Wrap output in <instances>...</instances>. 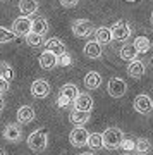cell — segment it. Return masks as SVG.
<instances>
[{
  "mask_svg": "<svg viewBox=\"0 0 153 155\" xmlns=\"http://www.w3.org/2000/svg\"><path fill=\"white\" fill-rule=\"evenodd\" d=\"M122 140H124V133L119 127H107L102 134V147H105L107 150L120 148Z\"/></svg>",
  "mask_w": 153,
  "mask_h": 155,
  "instance_id": "6da1fadb",
  "label": "cell"
},
{
  "mask_svg": "<svg viewBox=\"0 0 153 155\" xmlns=\"http://www.w3.org/2000/svg\"><path fill=\"white\" fill-rule=\"evenodd\" d=\"M77 95H79V90L74 83H66L62 86L59 93V107H69L71 104H74L77 98Z\"/></svg>",
  "mask_w": 153,
  "mask_h": 155,
  "instance_id": "7a4b0ae2",
  "label": "cell"
},
{
  "mask_svg": "<svg viewBox=\"0 0 153 155\" xmlns=\"http://www.w3.org/2000/svg\"><path fill=\"white\" fill-rule=\"evenodd\" d=\"M28 148L33 150V152H43L48 145V136L43 129H38V131H33V133L28 136Z\"/></svg>",
  "mask_w": 153,
  "mask_h": 155,
  "instance_id": "3957f363",
  "label": "cell"
},
{
  "mask_svg": "<svg viewBox=\"0 0 153 155\" xmlns=\"http://www.w3.org/2000/svg\"><path fill=\"white\" fill-rule=\"evenodd\" d=\"M72 33L76 35L77 38H86V36L95 33L93 22L88 21V19H77V21L72 22Z\"/></svg>",
  "mask_w": 153,
  "mask_h": 155,
  "instance_id": "277c9868",
  "label": "cell"
},
{
  "mask_svg": "<svg viewBox=\"0 0 153 155\" xmlns=\"http://www.w3.org/2000/svg\"><path fill=\"white\" fill-rule=\"evenodd\" d=\"M107 91H109L110 97H114V98H120V97H124L127 91V84L126 81L122 79V78H112L107 84Z\"/></svg>",
  "mask_w": 153,
  "mask_h": 155,
  "instance_id": "5b68a950",
  "label": "cell"
},
{
  "mask_svg": "<svg viewBox=\"0 0 153 155\" xmlns=\"http://www.w3.org/2000/svg\"><path fill=\"white\" fill-rule=\"evenodd\" d=\"M131 28L127 26L126 21H117L110 28V35H112V40H115V41H124V40H127L129 36H131Z\"/></svg>",
  "mask_w": 153,
  "mask_h": 155,
  "instance_id": "8992f818",
  "label": "cell"
},
{
  "mask_svg": "<svg viewBox=\"0 0 153 155\" xmlns=\"http://www.w3.org/2000/svg\"><path fill=\"white\" fill-rule=\"evenodd\" d=\"M12 33L14 36H24L26 38L28 35L31 33V19L29 17H17L16 21L12 22Z\"/></svg>",
  "mask_w": 153,
  "mask_h": 155,
  "instance_id": "52a82bcc",
  "label": "cell"
},
{
  "mask_svg": "<svg viewBox=\"0 0 153 155\" xmlns=\"http://www.w3.org/2000/svg\"><path fill=\"white\" fill-rule=\"evenodd\" d=\"M132 105H134V110L139 112V114H150V112L153 110V100H151L150 95L141 93L134 98Z\"/></svg>",
  "mask_w": 153,
  "mask_h": 155,
  "instance_id": "ba28073f",
  "label": "cell"
},
{
  "mask_svg": "<svg viewBox=\"0 0 153 155\" xmlns=\"http://www.w3.org/2000/svg\"><path fill=\"white\" fill-rule=\"evenodd\" d=\"M88 136H90V133L84 127H74L71 131V134H69V141H71L72 147L81 148V147H84L88 143Z\"/></svg>",
  "mask_w": 153,
  "mask_h": 155,
  "instance_id": "9c48e42d",
  "label": "cell"
},
{
  "mask_svg": "<svg viewBox=\"0 0 153 155\" xmlns=\"http://www.w3.org/2000/svg\"><path fill=\"white\" fill-rule=\"evenodd\" d=\"M50 84L48 81H45V79H36V81H33V84H31V95H33L34 98H47L50 95Z\"/></svg>",
  "mask_w": 153,
  "mask_h": 155,
  "instance_id": "30bf717a",
  "label": "cell"
},
{
  "mask_svg": "<svg viewBox=\"0 0 153 155\" xmlns=\"http://www.w3.org/2000/svg\"><path fill=\"white\" fill-rule=\"evenodd\" d=\"M72 105H74V110L90 114L91 109H93V98H91L88 93H79L77 95V98H76V102H74Z\"/></svg>",
  "mask_w": 153,
  "mask_h": 155,
  "instance_id": "8fae6325",
  "label": "cell"
},
{
  "mask_svg": "<svg viewBox=\"0 0 153 155\" xmlns=\"http://www.w3.org/2000/svg\"><path fill=\"white\" fill-rule=\"evenodd\" d=\"M22 136V129L21 126L17 124V122H11V124H7L5 129H4V138L7 141H11V143H17Z\"/></svg>",
  "mask_w": 153,
  "mask_h": 155,
  "instance_id": "7c38bea8",
  "label": "cell"
},
{
  "mask_svg": "<svg viewBox=\"0 0 153 155\" xmlns=\"http://www.w3.org/2000/svg\"><path fill=\"white\" fill-rule=\"evenodd\" d=\"M47 52H50V54H54L57 59L59 57H64L67 54V50H66V45L62 43L59 38H50L47 40Z\"/></svg>",
  "mask_w": 153,
  "mask_h": 155,
  "instance_id": "4fadbf2b",
  "label": "cell"
},
{
  "mask_svg": "<svg viewBox=\"0 0 153 155\" xmlns=\"http://www.w3.org/2000/svg\"><path fill=\"white\" fill-rule=\"evenodd\" d=\"M17 124L21 122V124H28V122H31L34 119V109L33 107H29V105H22L19 107V110H17Z\"/></svg>",
  "mask_w": 153,
  "mask_h": 155,
  "instance_id": "5bb4252c",
  "label": "cell"
},
{
  "mask_svg": "<svg viewBox=\"0 0 153 155\" xmlns=\"http://www.w3.org/2000/svg\"><path fill=\"white\" fill-rule=\"evenodd\" d=\"M145 71H146V67H145V64H143L141 61H132L129 62V66H127V74L131 78H134V79H139V78L145 76Z\"/></svg>",
  "mask_w": 153,
  "mask_h": 155,
  "instance_id": "9a60e30c",
  "label": "cell"
},
{
  "mask_svg": "<svg viewBox=\"0 0 153 155\" xmlns=\"http://www.w3.org/2000/svg\"><path fill=\"white\" fill-rule=\"evenodd\" d=\"M57 64H59V59H57L54 54L47 52V50L40 55V66H41V69H45V71H52Z\"/></svg>",
  "mask_w": 153,
  "mask_h": 155,
  "instance_id": "2e32d148",
  "label": "cell"
},
{
  "mask_svg": "<svg viewBox=\"0 0 153 155\" xmlns=\"http://www.w3.org/2000/svg\"><path fill=\"white\" fill-rule=\"evenodd\" d=\"M47 31H48V21L45 17H36V19L31 21V33L43 36Z\"/></svg>",
  "mask_w": 153,
  "mask_h": 155,
  "instance_id": "e0dca14e",
  "label": "cell"
},
{
  "mask_svg": "<svg viewBox=\"0 0 153 155\" xmlns=\"http://www.w3.org/2000/svg\"><path fill=\"white\" fill-rule=\"evenodd\" d=\"M84 55L88 59H100L102 57V45H98L96 41H88L84 45Z\"/></svg>",
  "mask_w": 153,
  "mask_h": 155,
  "instance_id": "ac0fdd59",
  "label": "cell"
},
{
  "mask_svg": "<svg viewBox=\"0 0 153 155\" xmlns=\"http://www.w3.org/2000/svg\"><path fill=\"white\" fill-rule=\"evenodd\" d=\"M100 84H102V76H100V72L91 71L84 76V86H86L88 90H96Z\"/></svg>",
  "mask_w": 153,
  "mask_h": 155,
  "instance_id": "d6986e66",
  "label": "cell"
},
{
  "mask_svg": "<svg viewBox=\"0 0 153 155\" xmlns=\"http://www.w3.org/2000/svg\"><path fill=\"white\" fill-rule=\"evenodd\" d=\"M69 121H71L74 126L81 127V126H84V124L90 121V114H86V112H79V110H74V109H72L71 114H69Z\"/></svg>",
  "mask_w": 153,
  "mask_h": 155,
  "instance_id": "ffe728a7",
  "label": "cell"
},
{
  "mask_svg": "<svg viewBox=\"0 0 153 155\" xmlns=\"http://www.w3.org/2000/svg\"><path fill=\"white\" fill-rule=\"evenodd\" d=\"M38 11V2H31V0H22L19 2V12L22 14V17L33 16Z\"/></svg>",
  "mask_w": 153,
  "mask_h": 155,
  "instance_id": "44dd1931",
  "label": "cell"
},
{
  "mask_svg": "<svg viewBox=\"0 0 153 155\" xmlns=\"http://www.w3.org/2000/svg\"><path fill=\"white\" fill-rule=\"evenodd\" d=\"M95 35H96V43L98 45H107L112 41V35H110V28L107 26H100L98 29H95Z\"/></svg>",
  "mask_w": 153,
  "mask_h": 155,
  "instance_id": "7402d4cb",
  "label": "cell"
},
{
  "mask_svg": "<svg viewBox=\"0 0 153 155\" xmlns=\"http://www.w3.org/2000/svg\"><path fill=\"white\" fill-rule=\"evenodd\" d=\"M132 47L136 48L138 54H146L148 50L151 48V41H150V38L148 36H138L136 40H134V43H132Z\"/></svg>",
  "mask_w": 153,
  "mask_h": 155,
  "instance_id": "603a6c76",
  "label": "cell"
},
{
  "mask_svg": "<svg viewBox=\"0 0 153 155\" xmlns=\"http://www.w3.org/2000/svg\"><path fill=\"white\" fill-rule=\"evenodd\" d=\"M119 55H120V59H122V61L132 62V61H136L138 52H136V48H134V47H132V43H131V45H124V47L120 48Z\"/></svg>",
  "mask_w": 153,
  "mask_h": 155,
  "instance_id": "cb8c5ba5",
  "label": "cell"
},
{
  "mask_svg": "<svg viewBox=\"0 0 153 155\" xmlns=\"http://www.w3.org/2000/svg\"><path fill=\"white\" fill-rule=\"evenodd\" d=\"M134 152L138 155H146L151 152V143H150V140L146 138H139L134 141Z\"/></svg>",
  "mask_w": 153,
  "mask_h": 155,
  "instance_id": "d4e9b609",
  "label": "cell"
},
{
  "mask_svg": "<svg viewBox=\"0 0 153 155\" xmlns=\"http://www.w3.org/2000/svg\"><path fill=\"white\" fill-rule=\"evenodd\" d=\"M0 78L7 81V83H11L12 79L16 78V72L14 69L11 67V64H7V62H0Z\"/></svg>",
  "mask_w": 153,
  "mask_h": 155,
  "instance_id": "484cf974",
  "label": "cell"
},
{
  "mask_svg": "<svg viewBox=\"0 0 153 155\" xmlns=\"http://www.w3.org/2000/svg\"><path fill=\"white\" fill-rule=\"evenodd\" d=\"M26 43L29 45V47H33V48H38V47L45 45V38H43V36H40V35L29 33L26 36Z\"/></svg>",
  "mask_w": 153,
  "mask_h": 155,
  "instance_id": "4316f807",
  "label": "cell"
},
{
  "mask_svg": "<svg viewBox=\"0 0 153 155\" xmlns=\"http://www.w3.org/2000/svg\"><path fill=\"white\" fill-rule=\"evenodd\" d=\"M86 145L91 150L102 148V134H100V133H91L90 136H88V143Z\"/></svg>",
  "mask_w": 153,
  "mask_h": 155,
  "instance_id": "83f0119b",
  "label": "cell"
},
{
  "mask_svg": "<svg viewBox=\"0 0 153 155\" xmlns=\"http://www.w3.org/2000/svg\"><path fill=\"white\" fill-rule=\"evenodd\" d=\"M14 40H16V36L11 29L5 28V26H0V43H9V41H14Z\"/></svg>",
  "mask_w": 153,
  "mask_h": 155,
  "instance_id": "f1b7e54d",
  "label": "cell"
},
{
  "mask_svg": "<svg viewBox=\"0 0 153 155\" xmlns=\"http://www.w3.org/2000/svg\"><path fill=\"white\" fill-rule=\"evenodd\" d=\"M120 147L126 150V153H131V150H134V141L129 138H124L122 140V143H120Z\"/></svg>",
  "mask_w": 153,
  "mask_h": 155,
  "instance_id": "f546056e",
  "label": "cell"
},
{
  "mask_svg": "<svg viewBox=\"0 0 153 155\" xmlns=\"http://www.w3.org/2000/svg\"><path fill=\"white\" fill-rule=\"evenodd\" d=\"M7 91H9V83L0 78V97H2L4 93H7Z\"/></svg>",
  "mask_w": 153,
  "mask_h": 155,
  "instance_id": "4dcf8cb0",
  "label": "cell"
},
{
  "mask_svg": "<svg viewBox=\"0 0 153 155\" xmlns=\"http://www.w3.org/2000/svg\"><path fill=\"white\" fill-rule=\"evenodd\" d=\"M60 5L66 7V9H69V7H76L77 2H76V0H74V2H72V0H64V2H60Z\"/></svg>",
  "mask_w": 153,
  "mask_h": 155,
  "instance_id": "1f68e13d",
  "label": "cell"
},
{
  "mask_svg": "<svg viewBox=\"0 0 153 155\" xmlns=\"http://www.w3.org/2000/svg\"><path fill=\"white\" fill-rule=\"evenodd\" d=\"M5 109V100H4V97H0V110H4Z\"/></svg>",
  "mask_w": 153,
  "mask_h": 155,
  "instance_id": "d6a6232c",
  "label": "cell"
},
{
  "mask_svg": "<svg viewBox=\"0 0 153 155\" xmlns=\"http://www.w3.org/2000/svg\"><path fill=\"white\" fill-rule=\"evenodd\" d=\"M0 155H7V153H5V150H4V148H0Z\"/></svg>",
  "mask_w": 153,
  "mask_h": 155,
  "instance_id": "836d02e7",
  "label": "cell"
},
{
  "mask_svg": "<svg viewBox=\"0 0 153 155\" xmlns=\"http://www.w3.org/2000/svg\"><path fill=\"white\" fill-rule=\"evenodd\" d=\"M81 155H95V153H91V152H84V153H81Z\"/></svg>",
  "mask_w": 153,
  "mask_h": 155,
  "instance_id": "e575fe53",
  "label": "cell"
},
{
  "mask_svg": "<svg viewBox=\"0 0 153 155\" xmlns=\"http://www.w3.org/2000/svg\"><path fill=\"white\" fill-rule=\"evenodd\" d=\"M150 21H151V24H153V11H151V16H150Z\"/></svg>",
  "mask_w": 153,
  "mask_h": 155,
  "instance_id": "d590c367",
  "label": "cell"
},
{
  "mask_svg": "<svg viewBox=\"0 0 153 155\" xmlns=\"http://www.w3.org/2000/svg\"><path fill=\"white\" fill-rule=\"evenodd\" d=\"M124 155H131V153H124Z\"/></svg>",
  "mask_w": 153,
  "mask_h": 155,
  "instance_id": "8d00e7d4",
  "label": "cell"
}]
</instances>
